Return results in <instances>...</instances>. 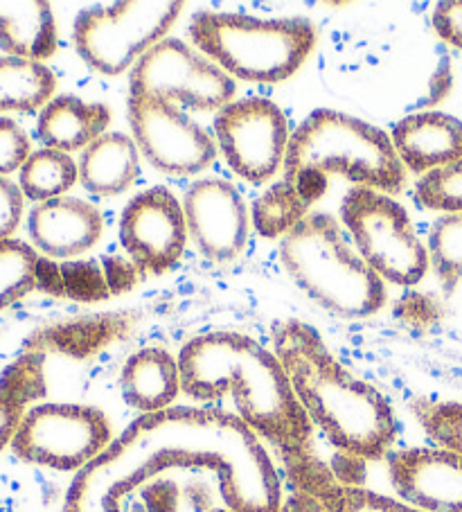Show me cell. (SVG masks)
<instances>
[{
  "instance_id": "cell-3",
  "label": "cell",
  "mask_w": 462,
  "mask_h": 512,
  "mask_svg": "<svg viewBox=\"0 0 462 512\" xmlns=\"http://www.w3.org/2000/svg\"><path fill=\"white\" fill-rule=\"evenodd\" d=\"M273 352L312 427L354 461H381L397 440V418L375 386L345 368L312 325L282 321Z\"/></svg>"
},
{
  "instance_id": "cell-11",
  "label": "cell",
  "mask_w": 462,
  "mask_h": 512,
  "mask_svg": "<svg viewBox=\"0 0 462 512\" xmlns=\"http://www.w3.org/2000/svg\"><path fill=\"white\" fill-rule=\"evenodd\" d=\"M291 134L287 116L266 97L233 100L212 122V136L226 165L253 185L271 181L284 167Z\"/></svg>"
},
{
  "instance_id": "cell-27",
  "label": "cell",
  "mask_w": 462,
  "mask_h": 512,
  "mask_svg": "<svg viewBox=\"0 0 462 512\" xmlns=\"http://www.w3.org/2000/svg\"><path fill=\"white\" fill-rule=\"evenodd\" d=\"M39 255L19 240L0 242V312L39 285Z\"/></svg>"
},
{
  "instance_id": "cell-4",
  "label": "cell",
  "mask_w": 462,
  "mask_h": 512,
  "mask_svg": "<svg viewBox=\"0 0 462 512\" xmlns=\"http://www.w3.org/2000/svg\"><path fill=\"white\" fill-rule=\"evenodd\" d=\"M278 255L293 285L334 316L363 319L386 305V282L332 215L309 213L282 237Z\"/></svg>"
},
{
  "instance_id": "cell-19",
  "label": "cell",
  "mask_w": 462,
  "mask_h": 512,
  "mask_svg": "<svg viewBox=\"0 0 462 512\" xmlns=\"http://www.w3.org/2000/svg\"><path fill=\"white\" fill-rule=\"evenodd\" d=\"M111 125V109L77 95H57L39 111L37 136L43 147L64 154L84 152Z\"/></svg>"
},
{
  "instance_id": "cell-16",
  "label": "cell",
  "mask_w": 462,
  "mask_h": 512,
  "mask_svg": "<svg viewBox=\"0 0 462 512\" xmlns=\"http://www.w3.org/2000/svg\"><path fill=\"white\" fill-rule=\"evenodd\" d=\"M28 233L34 249L48 258H77L100 242L104 219L93 203L66 194L34 203L28 215Z\"/></svg>"
},
{
  "instance_id": "cell-2",
  "label": "cell",
  "mask_w": 462,
  "mask_h": 512,
  "mask_svg": "<svg viewBox=\"0 0 462 512\" xmlns=\"http://www.w3.org/2000/svg\"><path fill=\"white\" fill-rule=\"evenodd\" d=\"M181 388L194 402L233 397L235 416L289 461L312 458L314 427L273 350L242 332L217 330L190 339L179 352Z\"/></svg>"
},
{
  "instance_id": "cell-35",
  "label": "cell",
  "mask_w": 462,
  "mask_h": 512,
  "mask_svg": "<svg viewBox=\"0 0 462 512\" xmlns=\"http://www.w3.org/2000/svg\"><path fill=\"white\" fill-rule=\"evenodd\" d=\"M131 512H154V510L147 508V506H136V508H133Z\"/></svg>"
},
{
  "instance_id": "cell-13",
  "label": "cell",
  "mask_w": 462,
  "mask_h": 512,
  "mask_svg": "<svg viewBox=\"0 0 462 512\" xmlns=\"http://www.w3.org/2000/svg\"><path fill=\"white\" fill-rule=\"evenodd\" d=\"M183 203L154 185L133 197L120 215V244L140 271L161 276L183 258L188 246Z\"/></svg>"
},
{
  "instance_id": "cell-5",
  "label": "cell",
  "mask_w": 462,
  "mask_h": 512,
  "mask_svg": "<svg viewBox=\"0 0 462 512\" xmlns=\"http://www.w3.org/2000/svg\"><path fill=\"white\" fill-rule=\"evenodd\" d=\"M284 181L302 174H339L357 188L402 192L408 172L386 131L348 113L318 109L291 134L284 156Z\"/></svg>"
},
{
  "instance_id": "cell-20",
  "label": "cell",
  "mask_w": 462,
  "mask_h": 512,
  "mask_svg": "<svg viewBox=\"0 0 462 512\" xmlns=\"http://www.w3.org/2000/svg\"><path fill=\"white\" fill-rule=\"evenodd\" d=\"M79 183L93 197L111 199L127 192L140 174L136 140L120 131H106L79 156Z\"/></svg>"
},
{
  "instance_id": "cell-12",
  "label": "cell",
  "mask_w": 462,
  "mask_h": 512,
  "mask_svg": "<svg viewBox=\"0 0 462 512\" xmlns=\"http://www.w3.org/2000/svg\"><path fill=\"white\" fill-rule=\"evenodd\" d=\"M131 138L140 156L167 176H194L215 163L217 143L181 107L158 97L129 95Z\"/></svg>"
},
{
  "instance_id": "cell-14",
  "label": "cell",
  "mask_w": 462,
  "mask_h": 512,
  "mask_svg": "<svg viewBox=\"0 0 462 512\" xmlns=\"http://www.w3.org/2000/svg\"><path fill=\"white\" fill-rule=\"evenodd\" d=\"M185 224L197 251L210 262H230L244 251L251 210L233 183L217 176L197 179L183 197Z\"/></svg>"
},
{
  "instance_id": "cell-24",
  "label": "cell",
  "mask_w": 462,
  "mask_h": 512,
  "mask_svg": "<svg viewBox=\"0 0 462 512\" xmlns=\"http://www.w3.org/2000/svg\"><path fill=\"white\" fill-rule=\"evenodd\" d=\"M79 181V165L70 154L41 147L32 152L19 172V185L25 199L34 203L66 197Z\"/></svg>"
},
{
  "instance_id": "cell-32",
  "label": "cell",
  "mask_w": 462,
  "mask_h": 512,
  "mask_svg": "<svg viewBox=\"0 0 462 512\" xmlns=\"http://www.w3.org/2000/svg\"><path fill=\"white\" fill-rule=\"evenodd\" d=\"M30 402L25 400L23 395L14 393L12 388L0 384V452L7 445H12L16 436V429H19L21 420L25 416V406Z\"/></svg>"
},
{
  "instance_id": "cell-9",
  "label": "cell",
  "mask_w": 462,
  "mask_h": 512,
  "mask_svg": "<svg viewBox=\"0 0 462 512\" xmlns=\"http://www.w3.org/2000/svg\"><path fill=\"white\" fill-rule=\"evenodd\" d=\"M111 443V422L100 409L48 402L25 411L12 452L30 465L77 474Z\"/></svg>"
},
{
  "instance_id": "cell-29",
  "label": "cell",
  "mask_w": 462,
  "mask_h": 512,
  "mask_svg": "<svg viewBox=\"0 0 462 512\" xmlns=\"http://www.w3.org/2000/svg\"><path fill=\"white\" fill-rule=\"evenodd\" d=\"M415 197L426 210L462 213V161L422 176L415 185Z\"/></svg>"
},
{
  "instance_id": "cell-34",
  "label": "cell",
  "mask_w": 462,
  "mask_h": 512,
  "mask_svg": "<svg viewBox=\"0 0 462 512\" xmlns=\"http://www.w3.org/2000/svg\"><path fill=\"white\" fill-rule=\"evenodd\" d=\"M280 512H327V508L314 497V494L296 488L287 499H284Z\"/></svg>"
},
{
  "instance_id": "cell-21",
  "label": "cell",
  "mask_w": 462,
  "mask_h": 512,
  "mask_svg": "<svg viewBox=\"0 0 462 512\" xmlns=\"http://www.w3.org/2000/svg\"><path fill=\"white\" fill-rule=\"evenodd\" d=\"M289 476L298 490L314 494L327 512H426L363 485L339 481L314 456L305 461H289Z\"/></svg>"
},
{
  "instance_id": "cell-10",
  "label": "cell",
  "mask_w": 462,
  "mask_h": 512,
  "mask_svg": "<svg viewBox=\"0 0 462 512\" xmlns=\"http://www.w3.org/2000/svg\"><path fill=\"white\" fill-rule=\"evenodd\" d=\"M129 95L158 97L194 111H221L233 102L235 79L181 39H163L129 73Z\"/></svg>"
},
{
  "instance_id": "cell-36",
  "label": "cell",
  "mask_w": 462,
  "mask_h": 512,
  "mask_svg": "<svg viewBox=\"0 0 462 512\" xmlns=\"http://www.w3.org/2000/svg\"><path fill=\"white\" fill-rule=\"evenodd\" d=\"M208 512H233V510H230V508H212Z\"/></svg>"
},
{
  "instance_id": "cell-15",
  "label": "cell",
  "mask_w": 462,
  "mask_h": 512,
  "mask_svg": "<svg viewBox=\"0 0 462 512\" xmlns=\"http://www.w3.org/2000/svg\"><path fill=\"white\" fill-rule=\"evenodd\" d=\"M399 501L426 512H462V454L447 447H408L386 456Z\"/></svg>"
},
{
  "instance_id": "cell-23",
  "label": "cell",
  "mask_w": 462,
  "mask_h": 512,
  "mask_svg": "<svg viewBox=\"0 0 462 512\" xmlns=\"http://www.w3.org/2000/svg\"><path fill=\"white\" fill-rule=\"evenodd\" d=\"M55 88L57 77L46 64L0 57V113L41 111Z\"/></svg>"
},
{
  "instance_id": "cell-6",
  "label": "cell",
  "mask_w": 462,
  "mask_h": 512,
  "mask_svg": "<svg viewBox=\"0 0 462 512\" xmlns=\"http://www.w3.org/2000/svg\"><path fill=\"white\" fill-rule=\"evenodd\" d=\"M190 39L226 75L251 84H280L312 55L316 28L309 19H257L239 12L199 10Z\"/></svg>"
},
{
  "instance_id": "cell-18",
  "label": "cell",
  "mask_w": 462,
  "mask_h": 512,
  "mask_svg": "<svg viewBox=\"0 0 462 512\" xmlns=\"http://www.w3.org/2000/svg\"><path fill=\"white\" fill-rule=\"evenodd\" d=\"M120 393L140 416L172 409L183 393L179 359L165 348H142L124 361L120 370Z\"/></svg>"
},
{
  "instance_id": "cell-8",
  "label": "cell",
  "mask_w": 462,
  "mask_h": 512,
  "mask_svg": "<svg viewBox=\"0 0 462 512\" xmlns=\"http://www.w3.org/2000/svg\"><path fill=\"white\" fill-rule=\"evenodd\" d=\"M341 224L361 258L384 282L413 287L429 271V253L408 210L390 194L354 185L341 201Z\"/></svg>"
},
{
  "instance_id": "cell-1",
  "label": "cell",
  "mask_w": 462,
  "mask_h": 512,
  "mask_svg": "<svg viewBox=\"0 0 462 512\" xmlns=\"http://www.w3.org/2000/svg\"><path fill=\"white\" fill-rule=\"evenodd\" d=\"M206 467L233 512H280L282 481L269 452L235 413L172 406L131 422L75 474L61 512H122L120 501L156 474Z\"/></svg>"
},
{
  "instance_id": "cell-17",
  "label": "cell",
  "mask_w": 462,
  "mask_h": 512,
  "mask_svg": "<svg viewBox=\"0 0 462 512\" xmlns=\"http://www.w3.org/2000/svg\"><path fill=\"white\" fill-rule=\"evenodd\" d=\"M404 170L422 176L462 161V122L449 113L417 111L390 131Z\"/></svg>"
},
{
  "instance_id": "cell-26",
  "label": "cell",
  "mask_w": 462,
  "mask_h": 512,
  "mask_svg": "<svg viewBox=\"0 0 462 512\" xmlns=\"http://www.w3.org/2000/svg\"><path fill=\"white\" fill-rule=\"evenodd\" d=\"M429 267L442 282L444 291H453L462 282V213H447L435 219L429 242Z\"/></svg>"
},
{
  "instance_id": "cell-31",
  "label": "cell",
  "mask_w": 462,
  "mask_h": 512,
  "mask_svg": "<svg viewBox=\"0 0 462 512\" xmlns=\"http://www.w3.org/2000/svg\"><path fill=\"white\" fill-rule=\"evenodd\" d=\"M25 194L10 176H0V242L12 240L16 228L23 222Z\"/></svg>"
},
{
  "instance_id": "cell-25",
  "label": "cell",
  "mask_w": 462,
  "mask_h": 512,
  "mask_svg": "<svg viewBox=\"0 0 462 512\" xmlns=\"http://www.w3.org/2000/svg\"><path fill=\"white\" fill-rule=\"evenodd\" d=\"M314 201L293 183L280 181L255 199L251 219L255 231L269 240H282L309 215Z\"/></svg>"
},
{
  "instance_id": "cell-7",
  "label": "cell",
  "mask_w": 462,
  "mask_h": 512,
  "mask_svg": "<svg viewBox=\"0 0 462 512\" xmlns=\"http://www.w3.org/2000/svg\"><path fill=\"white\" fill-rule=\"evenodd\" d=\"M176 0H133L93 5L77 14L73 41L88 68L106 77L131 73L147 52L167 39L183 12Z\"/></svg>"
},
{
  "instance_id": "cell-28",
  "label": "cell",
  "mask_w": 462,
  "mask_h": 512,
  "mask_svg": "<svg viewBox=\"0 0 462 512\" xmlns=\"http://www.w3.org/2000/svg\"><path fill=\"white\" fill-rule=\"evenodd\" d=\"M417 422L438 447L462 454V402H440L420 397L411 404Z\"/></svg>"
},
{
  "instance_id": "cell-22",
  "label": "cell",
  "mask_w": 462,
  "mask_h": 512,
  "mask_svg": "<svg viewBox=\"0 0 462 512\" xmlns=\"http://www.w3.org/2000/svg\"><path fill=\"white\" fill-rule=\"evenodd\" d=\"M0 50L5 57L43 64L57 52V21L50 3H0Z\"/></svg>"
},
{
  "instance_id": "cell-30",
  "label": "cell",
  "mask_w": 462,
  "mask_h": 512,
  "mask_svg": "<svg viewBox=\"0 0 462 512\" xmlns=\"http://www.w3.org/2000/svg\"><path fill=\"white\" fill-rule=\"evenodd\" d=\"M32 154V140L19 122L0 118V176L21 172Z\"/></svg>"
},
{
  "instance_id": "cell-33",
  "label": "cell",
  "mask_w": 462,
  "mask_h": 512,
  "mask_svg": "<svg viewBox=\"0 0 462 512\" xmlns=\"http://www.w3.org/2000/svg\"><path fill=\"white\" fill-rule=\"evenodd\" d=\"M431 23L444 43L462 50V0H444L435 5Z\"/></svg>"
}]
</instances>
